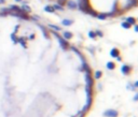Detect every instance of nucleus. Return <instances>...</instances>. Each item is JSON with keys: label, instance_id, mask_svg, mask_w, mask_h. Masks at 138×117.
I'll return each mask as SVG.
<instances>
[{"label": "nucleus", "instance_id": "f257e3e1", "mask_svg": "<svg viewBox=\"0 0 138 117\" xmlns=\"http://www.w3.org/2000/svg\"><path fill=\"white\" fill-rule=\"evenodd\" d=\"M85 82H86V90H92L94 85V78H92L90 70L85 71Z\"/></svg>", "mask_w": 138, "mask_h": 117}, {"label": "nucleus", "instance_id": "f03ea898", "mask_svg": "<svg viewBox=\"0 0 138 117\" xmlns=\"http://www.w3.org/2000/svg\"><path fill=\"white\" fill-rule=\"evenodd\" d=\"M52 33H53V35L57 38V40H58L59 45H61V47H62V48H63V49H67L68 47H69V44H68V42L65 40V39H64V38L59 37V35H57V32H56V31H53V30H52Z\"/></svg>", "mask_w": 138, "mask_h": 117}, {"label": "nucleus", "instance_id": "7ed1b4c3", "mask_svg": "<svg viewBox=\"0 0 138 117\" xmlns=\"http://www.w3.org/2000/svg\"><path fill=\"white\" fill-rule=\"evenodd\" d=\"M104 117H118L119 116V112L117 110H113V108H110V110H107L103 113Z\"/></svg>", "mask_w": 138, "mask_h": 117}, {"label": "nucleus", "instance_id": "20e7f679", "mask_svg": "<svg viewBox=\"0 0 138 117\" xmlns=\"http://www.w3.org/2000/svg\"><path fill=\"white\" fill-rule=\"evenodd\" d=\"M121 72L123 75H129L132 73V67L129 65H123L121 67Z\"/></svg>", "mask_w": 138, "mask_h": 117}, {"label": "nucleus", "instance_id": "39448f33", "mask_svg": "<svg viewBox=\"0 0 138 117\" xmlns=\"http://www.w3.org/2000/svg\"><path fill=\"white\" fill-rule=\"evenodd\" d=\"M66 4H67V7L69 8V9H71V10H75V9H77V8H78L77 2L73 1V0H67V1H66Z\"/></svg>", "mask_w": 138, "mask_h": 117}, {"label": "nucleus", "instance_id": "423d86ee", "mask_svg": "<svg viewBox=\"0 0 138 117\" xmlns=\"http://www.w3.org/2000/svg\"><path fill=\"white\" fill-rule=\"evenodd\" d=\"M110 56L112 58H117L118 56H120V49L117 47H113L111 51H110Z\"/></svg>", "mask_w": 138, "mask_h": 117}, {"label": "nucleus", "instance_id": "0eeeda50", "mask_svg": "<svg viewBox=\"0 0 138 117\" xmlns=\"http://www.w3.org/2000/svg\"><path fill=\"white\" fill-rule=\"evenodd\" d=\"M106 67H107L108 70L112 71V70H114V69L117 68V65H115V62H113V61H108L107 65H106Z\"/></svg>", "mask_w": 138, "mask_h": 117}, {"label": "nucleus", "instance_id": "6e6552de", "mask_svg": "<svg viewBox=\"0 0 138 117\" xmlns=\"http://www.w3.org/2000/svg\"><path fill=\"white\" fill-rule=\"evenodd\" d=\"M72 37H73V35L71 32H69V31H64V32H63V38L65 39L66 41L72 39Z\"/></svg>", "mask_w": 138, "mask_h": 117}, {"label": "nucleus", "instance_id": "1a4fd4ad", "mask_svg": "<svg viewBox=\"0 0 138 117\" xmlns=\"http://www.w3.org/2000/svg\"><path fill=\"white\" fill-rule=\"evenodd\" d=\"M10 11L11 12H16V13H19V12H22L23 10L21 9L19 7H17V5H15V4H12V5H10Z\"/></svg>", "mask_w": 138, "mask_h": 117}, {"label": "nucleus", "instance_id": "9d476101", "mask_svg": "<svg viewBox=\"0 0 138 117\" xmlns=\"http://www.w3.org/2000/svg\"><path fill=\"white\" fill-rule=\"evenodd\" d=\"M22 10H23L24 12H25V13H27V14H28V13H31V8L29 7L28 4H27V3H24V4H22V8H21Z\"/></svg>", "mask_w": 138, "mask_h": 117}, {"label": "nucleus", "instance_id": "9b49d317", "mask_svg": "<svg viewBox=\"0 0 138 117\" xmlns=\"http://www.w3.org/2000/svg\"><path fill=\"white\" fill-rule=\"evenodd\" d=\"M26 40H27V38H19V41H17V43H19V44L22 45V46L24 47V48H27V45H26Z\"/></svg>", "mask_w": 138, "mask_h": 117}, {"label": "nucleus", "instance_id": "f8f14e48", "mask_svg": "<svg viewBox=\"0 0 138 117\" xmlns=\"http://www.w3.org/2000/svg\"><path fill=\"white\" fill-rule=\"evenodd\" d=\"M49 28L52 29V30L56 31V32H58V31H62V28L59 27V26H56V25H53V24H49Z\"/></svg>", "mask_w": 138, "mask_h": 117}, {"label": "nucleus", "instance_id": "ddd939ff", "mask_svg": "<svg viewBox=\"0 0 138 117\" xmlns=\"http://www.w3.org/2000/svg\"><path fill=\"white\" fill-rule=\"evenodd\" d=\"M73 24V21H71V19H68V18H65L62 21V25L63 26H70Z\"/></svg>", "mask_w": 138, "mask_h": 117}, {"label": "nucleus", "instance_id": "4468645a", "mask_svg": "<svg viewBox=\"0 0 138 117\" xmlns=\"http://www.w3.org/2000/svg\"><path fill=\"white\" fill-rule=\"evenodd\" d=\"M125 22H126V23H128L129 25L132 26V25H135V24H136V22H137V19H136L135 17L129 16V17H127V18H126V21H125Z\"/></svg>", "mask_w": 138, "mask_h": 117}, {"label": "nucleus", "instance_id": "2eb2a0df", "mask_svg": "<svg viewBox=\"0 0 138 117\" xmlns=\"http://www.w3.org/2000/svg\"><path fill=\"white\" fill-rule=\"evenodd\" d=\"M101 76H103V72L100 70H97L94 73V78L95 80H99V78H101Z\"/></svg>", "mask_w": 138, "mask_h": 117}, {"label": "nucleus", "instance_id": "dca6fc26", "mask_svg": "<svg viewBox=\"0 0 138 117\" xmlns=\"http://www.w3.org/2000/svg\"><path fill=\"white\" fill-rule=\"evenodd\" d=\"M44 11L48 12V13H55V10H54V8L52 5H45Z\"/></svg>", "mask_w": 138, "mask_h": 117}, {"label": "nucleus", "instance_id": "f3484780", "mask_svg": "<svg viewBox=\"0 0 138 117\" xmlns=\"http://www.w3.org/2000/svg\"><path fill=\"white\" fill-rule=\"evenodd\" d=\"M52 7L54 8V10H55V11H59V12L64 11V7H63V5H61V4H58V3H56V4H53Z\"/></svg>", "mask_w": 138, "mask_h": 117}, {"label": "nucleus", "instance_id": "a211bd4d", "mask_svg": "<svg viewBox=\"0 0 138 117\" xmlns=\"http://www.w3.org/2000/svg\"><path fill=\"white\" fill-rule=\"evenodd\" d=\"M96 17H97L98 19H100V21H105L108 16H107V13H98Z\"/></svg>", "mask_w": 138, "mask_h": 117}, {"label": "nucleus", "instance_id": "6ab92c4d", "mask_svg": "<svg viewBox=\"0 0 138 117\" xmlns=\"http://www.w3.org/2000/svg\"><path fill=\"white\" fill-rule=\"evenodd\" d=\"M40 28H41V30H42L43 35L45 37V39H49V38H50V35H49V32H48L47 29H45L44 27H43V26H41V25H40Z\"/></svg>", "mask_w": 138, "mask_h": 117}, {"label": "nucleus", "instance_id": "aec40b11", "mask_svg": "<svg viewBox=\"0 0 138 117\" xmlns=\"http://www.w3.org/2000/svg\"><path fill=\"white\" fill-rule=\"evenodd\" d=\"M121 26H122V28H124V29H131V27H132V26L129 25L128 23H126V22H122Z\"/></svg>", "mask_w": 138, "mask_h": 117}, {"label": "nucleus", "instance_id": "412c9836", "mask_svg": "<svg viewBox=\"0 0 138 117\" xmlns=\"http://www.w3.org/2000/svg\"><path fill=\"white\" fill-rule=\"evenodd\" d=\"M87 35H89V38H91V39H96V37H97L94 30H90L89 33H87Z\"/></svg>", "mask_w": 138, "mask_h": 117}, {"label": "nucleus", "instance_id": "4be33fe9", "mask_svg": "<svg viewBox=\"0 0 138 117\" xmlns=\"http://www.w3.org/2000/svg\"><path fill=\"white\" fill-rule=\"evenodd\" d=\"M11 39H12V41H13V43H14V44H16L17 41H19V38L16 37V35H15V33H11Z\"/></svg>", "mask_w": 138, "mask_h": 117}, {"label": "nucleus", "instance_id": "5701e85b", "mask_svg": "<svg viewBox=\"0 0 138 117\" xmlns=\"http://www.w3.org/2000/svg\"><path fill=\"white\" fill-rule=\"evenodd\" d=\"M95 33H96V35H98V37H100V38L104 35V33L101 32L100 30H96V31H95Z\"/></svg>", "mask_w": 138, "mask_h": 117}, {"label": "nucleus", "instance_id": "b1692460", "mask_svg": "<svg viewBox=\"0 0 138 117\" xmlns=\"http://www.w3.org/2000/svg\"><path fill=\"white\" fill-rule=\"evenodd\" d=\"M57 1H58V4L65 5V4H66V1H67V0H57Z\"/></svg>", "mask_w": 138, "mask_h": 117}, {"label": "nucleus", "instance_id": "393cba45", "mask_svg": "<svg viewBox=\"0 0 138 117\" xmlns=\"http://www.w3.org/2000/svg\"><path fill=\"white\" fill-rule=\"evenodd\" d=\"M35 38H36V35H35V33H31V35H29L28 38H27V39H29V40H33Z\"/></svg>", "mask_w": 138, "mask_h": 117}, {"label": "nucleus", "instance_id": "a878e982", "mask_svg": "<svg viewBox=\"0 0 138 117\" xmlns=\"http://www.w3.org/2000/svg\"><path fill=\"white\" fill-rule=\"evenodd\" d=\"M19 25H16L15 26V28H14V32L13 33H16L17 31H19Z\"/></svg>", "mask_w": 138, "mask_h": 117}, {"label": "nucleus", "instance_id": "bb28decb", "mask_svg": "<svg viewBox=\"0 0 138 117\" xmlns=\"http://www.w3.org/2000/svg\"><path fill=\"white\" fill-rule=\"evenodd\" d=\"M134 29H135V32H138V27H137V24L134 25Z\"/></svg>", "mask_w": 138, "mask_h": 117}, {"label": "nucleus", "instance_id": "cd10ccee", "mask_svg": "<svg viewBox=\"0 0 138 117\" xmlns=\"http://www.w3.org/2000/svg\"><path fill=\"white\" fill-rule=\"evenodd\" d=\"M117 60H118V61H122V57H121V56H118V57H117Z\"/></svg>", "mask_w": 138, "mask_h": 117}, {"label": "nucleus", "instance_id": "c85d7f7f", "mask_svg": "<svg viewBox=\"0 0 138 117\" xmlns=\"http://www.w3.org/2000/svg\"><path fill=\"white\" fill-rule=\"evenodd\" d=\"M137 86H138V82H135V83H134V87L137 88Z\"/></svg>", "mask_w": 138, "mask_h": 117}, {"label": "nucleus", "instance_id": "c756f323", "mask_svg": "<svg viewBox=\"0 0 138 117\" xmlns=\"http://www.w3.org/2000/svg\"><path fill=\"white\" fill-rule=\"evenodd\" d=\"M5 3V0H0V4H3Z\"/></svg>", "mask_w": 138, "mask_h": 117}, {"label": "nucleus", "instance_id": "7c9ffc66", "mask_svg": "<svg viewBox=\"0 0 138 117\" xmlns=\"http://www.w3.org/2000/svg\"><path fill=\"white\" fill-rule=\"evenodd\" d=\"M15 1H16V2H22L23 0H15Z\"/></svg>", "mask_w": 138, "mask_h": 117}, {"label": "nucleus", "instance_id": "2f4dec72", "mask_svg": "<svg viewBox=\"0 0 138 117\" xmlns=\"http://www.w3.org/2000/svg\"></svg>", "mask_w": 138, "mask_h": 117}]
</instances>
